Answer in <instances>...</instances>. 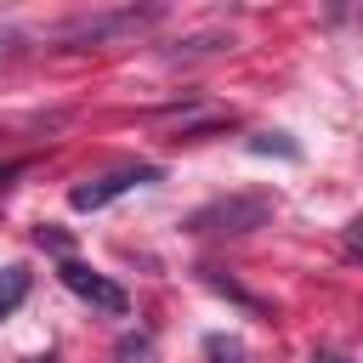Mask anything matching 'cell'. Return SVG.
<instances>
[{"mask_svg":"<svg viewBox=\"0 0 363 363\" xmlns=\"http://www.w3.org/2000/svg\"><path fill=\"white\" fill-rule=\"evenodd\" d=\"M323 363H346V357H323Z\"/></svg>","mask_w":363,"mask_h":363,"instance_id":"cell-9","label":"cell"},{"mask_svg":"<svg viewBox=\"0 0 363 363\" xmlns=\"http://www.w3.org/2000/svg\"><path fill=\"white\" fill-rule=\"evenodd\" d=\"M28 284H34V278H28V267H23V261L0 267V323H6L23 301H28Z\"/></svg>","mask_w":363,"mask_h":363,"instance_id":"cell-5","label":"cell"},{"mask_svg":"<svg viewBox=\"0 0 363 363\" xmlns=\"http://www.w3.org/2000/svg\"><path fill=\"white\" fill-rule=\"evenodd\" d=\"M204 363H244V346L233 335H204Z\"/></svg>","mask_w":363,"mask_h":363,"instance_id":"cell-7","label":"cell"},{"mask_svg":"<svg viewBox=\"0 0 363 363\" xmlns=\"http://www.w3.org/2000/svg\"><path fill=\"white\" fill-rule=\"evenodd\" d=\"M278 210L272 193H227V199H210L187 216V233H250L261 227L267 216Z\"/></svg>","mask_w":363,"mask_h":363,"instance_id":"cell-1","label":"cell"},{"mask_svg":"<svg viewBox=\"0 0 363 363\" xmlns=\"http://www.w3.org/2000/svg\"><path fill=\"white\" fill-rule=\"evenodd\" d=\"M34 244H45V250H68V233H57V227L45 221V227H34Z\"/></svg>","mask_w":363,"mask_h":363,"instance_id":"cell-8","label":"cell"},{"mask_svg":"<svg viewBox=\"0 0 363 363\" xmlns=\"http://www.w3.org/2000/svg\"><path fill=\"white\" fill-rule=\"evenodd\" d=\"M147 17H153L147 6H142V11H136V6H125V11H96V17H74V23H62L57 40H91V45H96V40H113V34L142 28Z\"/></svg>","mask_w":363,"mask_h":363,"instance_id":"cell-4","label":"cell"},{"mask_svg":"<svg viewBox=\"0 0 363 363\" xmlns=\"http://www.w3.org/2000/svg\"><path fill=\"white\" fill-rule=\"evenodd\" d=\"M57 278H62V284H68L79 301H91L96 312H108V318H125V312H130V295H125L113 278H102L96 267L74 261V255H62V261H57Z\"/></svg>","mask_w":363,"mask_h":363,"instance_id":"cell-2","label":"cell"},{"mask_svg":"<svg viewBox=\"0 0 363 363\" xmlns=\"http://www.w3.org/2000/svg\"><path fill=\"white\" fill-rule=\"evenodd\" d=\"M244 147H250V153H278V159H301V142H289L284 130H261V136H250Z\"/></svg>","mask_w":363,"mask_h":363,"instance_id":"cell-6","label":"cell"},{"mask_svg":"<svg viewBox=\"0 0 363 363\" xmlns=\"http://www.w3.org/2000/svg\"><path fill=\"white\" fill-rule=\"evenodd\" d=\"M147 182H164V170H159V164H119V170H108V176H96V182H79V187L68 193V204H74V210H102V204H113L119 193L147 187Z\"/></svg>","mask_w":363,"mask_h":363,"instance_id":"cell-3","label":"cell"}]
</instances>
